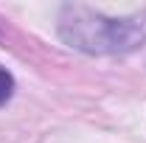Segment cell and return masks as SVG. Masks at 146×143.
Instances as JSON below:
<instances>
[{"label":"cell","instance_id":"6da1fadb","mask_svg":"<svg viewBox=\"0 0 146 143\" xmlns=\"http://www.w3.org/2000/svg\"><path fill=\"white\" fill-rule=\"evenodd\" d=\"M59 39L90 56L132 54L146 42V9L127 17H107L82 3H68L59 11Z\"/></svg>","mask_w":146,"mask_h":143},{"label":"cell","instance_id":"7a4b0ae2","mask_svg":"<svg viewBox=\"0 0 146 143\" xmlns=\"http://www.w3.org/2000/svg\"><path fill=\"white\" fill-rule=\"evenodd\" d=\"M11 93H14V76L0 65V107L11 98Z\"/></svg>","mask_w":146,"mask_h":143}]
</instances>
